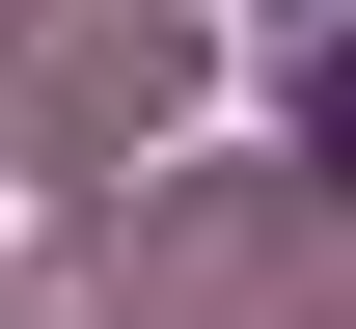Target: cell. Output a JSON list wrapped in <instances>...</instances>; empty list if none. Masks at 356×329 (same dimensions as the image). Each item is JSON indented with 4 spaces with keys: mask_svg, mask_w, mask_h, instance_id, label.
Listing matches in <instances>:
<instances>
[{
    "mask_svg": "<svg viewBox=\"0 0 356 329\" xmlns=\"http://www.w3.org/2000/svg\"><path fill=\"white\" fill-rule=\"evenodd\" d=\"M110 329H329V165H192L110 220Z\"/></svg>",
    "mask_w": 356,
    "mask_h": 329,
    "instance_id": "cell-1",
    "label": "cell"
},
{
    "mask_svg": "<svg viewBox=\"0 0 356 329\" xmlns=\"http://www.w3.org/2000/svg\"><path fill=\"white\" fill-rule=\"evenodd\" d=\"M165 83H192V0H0V165L165 138Z\"/></svg>",
    "mask_w": 356,
    "mask_h": 329,
    "instance_id": "cell-2",
    "label": "cell"
}]
</instances>
